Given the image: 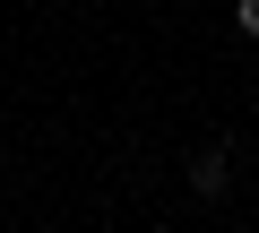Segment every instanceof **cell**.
I'll list each match as a JSON object with an SVG mask.
<instances>
[{
    "instance_id": "obj_1",
    "label": "cell",
    "mask_w": 259,
    "mask_h": 233,
    "mask_svg": "<svg viewBox=\"0 0 259 233\" xmlns=\"http://www.w3.org/2000/svg\"><path fill=\"white\" fill-rule=\"evenodd\" d=\"M190 190H199V199L225 190V147H199V156H190Z\"/></svg>"
},
{
    "instance_id": "obj_2",
    "label": "cell",
    "mask_w": 259,
    "mask_h": 233,
    "mask_svg": "<svg viewBox=\"0 0 259 233\" xmlns=\"http://www.w3.org/2000/svg\"><path fill=\"white\" fill-rule=\"evenodd\" d=\"M233 26H242V35H259V0H233Z\"/></svg>"
}]
</instances>
